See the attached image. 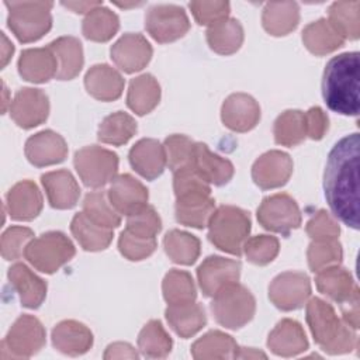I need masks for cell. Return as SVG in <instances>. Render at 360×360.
I'll use <instances>...</instances> for the list:
<instances>
[{
	"label": "cell",
	"instance_id": "cell-41",
	"mask_svg": "<svg viewBox=\"0 0 360 360\" xmlns=\"http://www.w3.org/2000/svg\"><path fill=\"white\" fill-rule=\"evenodd\" d=\"M274 141L283 146H295L307 138L305 112L300 110H287L281 112L273 125Z\"/></svg>",
	"mask_w": 360,
	"mask_h": 360
},
{
	"label": "cell",
	"instance_id": "cell-10",
	"mask_svg": "<svg viewBox=\"0 0 360 360\" xmlns=\"http://www.w3.org/2000/svg\"><path fill=\"white\" fill-rule=\"evenodd\" d=\"M257 221L264 229L287 236L300 228L301 211L291 195L277 193L263 198L257 208Z\"/></svg>",
	"mask_w": 360,
	"mask_h": 360
},
{
	"label": "cell",
	"instance_id": "cell-16",
	"mask_svg": "<svg viewBox=\"0 0 360 360\" xmlns=\"http://www.w3.org/2000/svg\"><path fill=\"white\" fill-rule=\"evenodd\" d=\"M111 59L125 73L143 69L152 58V46L142 34H124L111 46Z\"/></svg>",
	"mask_w": 360,
	"mask_h": 360
},
{
	"label": "cell",
	"instance_id": "cell-52",
	"mask_svg": "<svg viewBox=\"0 0 360 360\" xmlns=\"http://www.w3.org/2000/svg\"><path fill=\"white\" fill-rule=\"evenodd\" d=\"M34 232L25 226H11L1 235V255L6 260L18 259L27 245L32 240Z\"/></svg>",
	"mask_w": 360,
	"mask_h": 360
},
{
	"label": "cell",
	"instance_id": "cell-12",
	"mask_svg": "<svg viewBox=\"0 0 360 360\" xmlns=\"http://www.w3.org/2000/svg\"><path fill=\"white\" fill-rule=\"evenodd\" d=\"M311 295L309 277L302 271H284L269 285V298L281 311H294L307 304Z\"/></svg>",
	"mask_w": 360,
	"mask_h": 360
},
{
	"label": "cell",
	"instance_id": "cell-60",
	"mask_svg": "<svg viewBox=\"0 0 360 360\" xmlns=\"http://www.w3.org/2000/svg\"><path fill=\"white\" fill-rule=\"evenodd\" d=\"M259 357L266 359L267 356L263 352L256 350L253 347H239V346L236 347V352L233 356V359H259Z\"/></svg>",
	"mask_w": 360,
	"mask_h": 360
},
{
	"label": "cell",
	"instance_id": "cell-13",
	"mask_svg": "<svg viewBox=\"0 0 360 360\" xmlns=\"http://www.w3.org/2000/svg\"><path fill=\"white\" fill-rule=\"evenodd\" d=\"M240 263L222 256H208L197 269V278L201 291L207 297H214L229 284L238 283L240 277Z\"/></svg>",
	"mask_w": 360,
	"mask_h": 360
},
{
	"label": "cell",
	"instance_id": "cell-43",
	"mask_svg": "<svg viewBox=\"0 0 360 360\" xmlns=\"http://www.w3.org/2000/svg\"><path fill=\"white\" fill-rule=\"evenodd\" d=\"M172 338L160 321H149L138 335V349L145 357L163 359L172 352Z\"/></svg>",
	"mask_w": 360,
	"mask_h": 360
},
{
	"label": "cell",
	"instance_id": "cell-2",
	"mask_svg": "<svg viewBox=\"0 0 360 360\" xmlns=\"http://www.w3.org/2000/svg\"><path fill=\"white\" fill-rule=\"evenodd\" d=\"M359 69L357 52L340 53L326 63L322 77V96L329 110L342 115L359 114Z\"/></svg>",
	"mask_w": 360,
	"mask_h": 360
},
{
	"label": "cell",
	"instance_id": "cell-17",
	"mask_svg": "<svg viewBox=\"0 0 360 360\" xmlns=\"http://www.w3.org/2000/svg\"><path fill=\"white\" fill-rule=\"evenodd\" d=\"M221 120L231 131L248 132L257 125L260 120V107L252 96L246 93H233L228 96L222 104Z\"/></svg>",
	"mask_w": 360,
	"mask_h": 360
},
{
	"label": "cell",
	"instance_id": "cell-21",
	"mask_svg": "<svg viewBox=\"0 0 360 360\" xmlns=\"http://www.w3.org/2000/svg\"><path fill=\"white\" fill-rule=\"evenodd\" d=\"M6 204L11 219L31 221L42 210V195L34 181L22 180L8 190Z\"/></svg>",
	"mask_w": 360,
	"mask_h": 360
},
{
	"label": "cell",
	"instance_id": "cell-59",
	"mask_svg": "<svg viewBox=\"0 0 360 360\" xmlns=\"http://www.w3.org/2000/svg\"><path fill=\"white\" fill-rule=\"evenodd\" d=\"M101 4H103L101 1H68V3L63 1L62 3V6L70 8L75 13H80V14H83V13L89 14L91 10H94L96 7H98Z\"/></svg>",
	"mask_w": 360,
	"mask_h": 360
},
{
	"label": "cell",
	"instance_id": "cell-37",
	"mask_svg": "<svg viewBox=\"0 0 360 360\" xmlns=\"http://www.w3.org/2000/svg\"><path fill=\"white\" fill-rule=\"evenodd\" d=\"M236 342L221 330H210L191 345V356L195 360L233 359Z\"/></svg>",
	"mask_w": 360,
	"mask_h": 360
},
{
	"label": "cell",
	"instance_id": "cell-19",
	"mask_svg": "<svg viewBox=\"0 0 360 360\" xmlns=\"http://www.w3.org/2000/svg\"><path fill=\"white\" fill-rule=\"evenodd\" d=\"M108 200L112 207L127 217L141 210L148 202L146 187L134 176L125 173L115 176L108 188Z\"/></svg>",
	"mask_w": 360,
	"mask_h": 360
},
{
	"label": "cell",
	"instance_id": "cell-31",
	"mask_svg": "<svg viewBox=\"0 0 360 360\" xmlns=\"http://www.w3.org/2000/svg\"><path fill=\"white\" fill-rule=\"evenodd\" d=\"M345 41L343 35L326 18L309 22L302 31V42L305 48L318 56L336 51Z\"/></svg>",
	"mask_w": 360,
	"mask_h": 360
},
{
	"label": "cell",
	"instance_id": "cell-45",
	"mask_svg": "<svg viewBox=\"0 0 360 360\" xmlns=\"http://www.w3.org/2000/svg\"><path fill=\"white\" fill-rule=\"evenodd\" d=\"M163 298L169 305L193 302L197 297L193 277L184 271L173 269L170 270L162 283Z\"/></svg>",
	"mask_w": 360,
	"mask_h": 360
},
{
	"label": "cell",
	"instance_id": "cell-47",
	"mask_svg": "<svg viewBox=\"0 0 360 360\" xmlns=\"http://www.w3.org/2000/svg\"><path fill=\"white\" fill-rule=\"evenodd\" d=\"M342 257L343 250L338 239L312 240L307 250L308 266L314 273L339 264L342 262Z\"/></svg>",
	"mask_w": 360,
	"mask_h": 360
},
{
	"label": "cell",
	"instance_id": "cell-48",
	"mask_svg": "<svg viewBox=\"0 0 360 360\" xmlns=\"http://www.w3.org/2000/svg\"><path fill=\"white\" fill-rule=\"evenodd\" d=\"M163 146L166 152V162L173 173L180 169L193 166L195 142L188 136L180 134L170 135L166 138Z\"/></svg>",
	"mask_w": 360,
	"mask_h": 360
},
{
	"label": "cell",
	"instance_id": "cell-33",
	"mask_svg": "<svg viewBox=\"0 0 360 360\" xmlns=\"http://www.w3.org/2000/svg\"><path fill=\"white\" fill-rule=\"evenodd\" d=\"M300 22V8L295 1L267 3L263 8V28L274 37H283L297 28Z\"/></svg>",
	"mask_w": 360,
	"mask_h": 360
},
{
	"label": "cell",
	"instance_id": "cell-29",
	"mask_svg": "<svg viewBox=\"0 0 360 360\" xmlns=\"http://www.w3.org/2000/svg\"><path fill=\"white\" fill-rule=\"evenodd\" d=\"M193 167L214 186H224L233 176V165L228 159L212 153L202 142H195Z\"/></svg>",
	"mask_w": 360,
	"mask_h": 360
},
{
	"label": "cell",
	"instance_id": "cell-30",
	"mask_svg": "<svg viewBox=\"0 0 360 360\" xmlns=\"http://www.w3.org/2000/svg\"><path fill=\"white\" fill-rule=\"evenodd\" d=\"M169 326L180 338H191L207 323L205 311L200 304L186 302L169 305L165 311Z\"/></svg>",
	"mask_w": 360,
	"mask_h": 360
},
{
	"label": "cell",
	"instance_id": "cell-50",
	"mask_svg": "<svg viewBox=\"0 0 360 360\" xmlns=\"http://www.w3.org/2000/svg\"><path fill=\"white\" fill-rule=\"evenodd\" d=\"M125 229L142 238H155L162 229V221L155 208L146 204L141 210L128 215Z\"/></svg>",
	"mask_w": 360,
	"mask_h": 360
},
{
	"label": "cell",
	"instance_id": "cell-4",
	"mask_svg": "<svg viewBox=\"0 0 360 360\" xmlns=\"http://www.w3.org/2000/svg\"><path fill=\"white\" fill-rule=\"evenodd\" d=\"M250 232L249 214L235 205L218 207L208 222V239L222 252L240 256Z\"/></svg>",
	"mask_w": 360,
	"mask_h": 360
},
{
	"label": "cell",
	"instance_id": "cell-18",
	"mask_svg": "<svg viewBox=\"0 0 360 360\" xmlns=\"http://www.w3.org/2000/svg\"><path fill=\"white\" fill-rule=\"evenodd\" d=\"M24 152L31 165L44 167L63 162L68 156V145L62 135L45 129L27 139Z\"/></svg>",
	"mask_w": 360,
	"mask_h": 360
},
{
	"label": "cell",
	"instance_id": "cell-58",
	"mask_svg": "<svg viewBox=\"0 0 360 360\" xmlns=\"http://www.w3.org/2000/svg\"><path fill=\"white\" fill-rule=\"evenodd\" d=\"M105 360H111V359H138L139 354L136 353V350L125 342H115L107 346L104 356Z\"/></svg>",
	"mask_w": 360,
	"mask_h": 360
},
{
	"label": "cell",
	"instance_id": "cell-24",
	"mask_svg": "<svg viewBox=\"0 0 360 360\" xmlns=\"http://www.w3.org/2000/svg\"><path fill=\"white\" fill-rule=\"evenodd\" d=\"M267 346L277 356L292 357L308 349V339L300 322L285 318L270 332Z\"/></svg>",
	"mask_w": 360,
	"mask_h": 360
},
{
	"label": "cell",
	"instance_id": "cell-53",
	"mask_svg": "<svg viewBox=\"0 0 360 360\" xmlns=\"http://www.w3.org/2000/svg\"><path fill=\"white\" fill-rule=\"evenodd\" d=\"M173 174V190L176 197L190 193H211L210 183L193 166L180 169Z\"/></svg>",
	"mask_w": 360,
	"mask_h": 360
},
{
	"label": "cell",
	"instance_id": "cell-42",
	"mask_svg": "<svg viewBox=\"0 0 360 360\" xmlns=\"http://www.w3.org/2000/svg\"><path fill=\"white\" fill-rule=\"evenodd\" d=\"M135 132H136L135 120L124 111H117L107 115L101 121L98 127L97 138L103 143L120 146L127 143L135 135Z\"/></svg>",
	"mask_w": 360,
	"mask_h": 360
},
{
	"label": "cell",
	"instance_id": "cell-55",
	"mask_svg": "<svg viewBox=\"0 0 360 360\" xmlns=\"http://www.w3.org/2000/svg\"><path fill=\"white\" fill-rule=\"evenodd\" d=\"M305 231L312 240L338 239V236L340 233V228H339L338 222L326 210H319L307 222Z\"/></svg>",
	"mask_w": 360,
	"mask_h": 360
},
{
	"label": "cell",
	"instance_id": "cell-3",
	"mask_svg": "<svg viewBox=\"0 0 360 360\" xmlns=\"http://www.w3.org/2000/svg\"><path fill=\"white\" fill-rule=\"evenodd\" d=\"M307 323L315 343L328 354L349 353L357 346L356 329L339 319L333 307L318 297L307 304Z\"/></svg>",
	"mask_w": 360,
	"mask_h": 360
},
{
	"label": "cell",
	"instance_id": "cell-1",
	"mask_svg": "<svg viewBox=\"0 0 360 360\" xmlns=\"http://www.w3.org/2000/svg\"><path fill=\"white\" fill-rule=\"evenodd\" d=\"M359 134H350L329 152L323 188L333 215L345 225L359 228Z\"/></svg>",
	"mask_w": 360,
	"mask_h": 360
},
{
	"label": "cell",
	"instance_id": "cell-7",
	"mask_svg": "<svg viewBox=\"0 0 360 360\" xmlns=\"http://www.w3.org/2000/svg\"><path fill=\"white\" fill-rule=\"evenodd\" d=\"M76 249L72 240L59 231H49L32 239L25 250V259L39 271L52 274L72 260Z\"/></svg>",
	"mask_w": 360,
	"mask_h": 360
},
{
	"label": "cell",
	"instance_id": "cell-15",
	"mask_svg": "<svg viewBox=\"0 0 360 360\" xmlns=\"http://www.w3.org/2000/svg\"><path fill=\"white\" fill-rule=\"evenodd\" d=\"M292 159L281 150H269L259 156L252 166V179L263 190L284 186L292 174Z\"/></svg>",
	"mask_w": 360,
	"mask_h": 360
},
{
	"label": "cell",
	"instance_id": "cell-44",
	"mask_svg": "<svg viewBox=\"0 0 360 360\" xmlns=\"http://www.w3.org/2000/svg\"><path fill=\"white\" fill-rule=\"evenodd\" d=\"M360 1H335L329 6L328 21L345 39H357L360 35Z\"/></svg>",
	"mask_w": 360,
	"mask_h": 360
},
{
	"label": "cell",
	"instance_id": "cell-38",
	"mask_svg": "<svg viewBox=\"0 0 360 360\" xmlns=\"http://www.w3.org/2000/svg\"><path fill=\"white\" fill-rule=\"evenodd\" d=\"M210 48L219 55L235 53L243 42V28L235 18H226L207 30Z\"/></svg>",
	"mask_w": 360,
	"mask_h": 360
},
{
	"label": "cell",
	"instance_id": "cell-35",
	"mask_svg": "<svg viewBox=\"0 0 360 360\" xmlns=\"http://www.w3.org/2000/svg\"><path fill=\"white\" fill-rule=\"evenodd\" d=\"M315 284L319 292L339 304L346 301L357 287L349 270L339 264L316 271Z\"/></svg>",
	"mask_w": 360,
	"mask_h": 360
},
{
	"label": "cell",
	"instance_id": "cell-46",
	"mask_svg": "<svg viewBox=\"0 0 360 360\" xmlns=\"http://www.w3.org/2000/svg\"><path fill=\"white\" fill-rule=\"evenodd\" d=\"M83 212L96 224L114 229L121 224V214L112 207L104 191H91L84 197Z\"/></svg>",
	"mask_w": 360,
	"mask_h": 360
},
{
	"label": "cell",
	"instance_id": "cell-57",
	"mask_svg": "<svg viewBox=\"0 0 360 360\" xmlns=\"http://www.w3.org/2000/svg\"><path fill=\"white\" fill-rule=\"evenodd\" d=\"M340 311L343 322H346L353 329H359L360 325V315H359V287L352 292V295L340 302Z\"/></svg>",
	"mask_w": 360,
	"mask_h": 360
},
{
	"label": "cell",
	"instance_id": "cell-56",
	"mask_svg": "<svg viewBox=\"0 0 360 360\" xmlns=\"http://www.w3.org/2000/svg\"><path fill=\"white\" fill-rule=\"evenodd\" d=\"M305 124H307V136L319 141L328 131L329 120L321 107H311L305 112Z\"/></svg>",
	"mask_w": 360,
	"mask_h": 360
},
{
	"label": "cell",
	"instance_id": "cell-11",
	"mask_svg": "<svg viewBox=\"0 0 360 360\" xmlns=\"http://www.w3.org/2000/svg\"><path fill=\"white\" fill-rule=\"evenodd\" d=\"M145 28L159 44L173 42L187 34L190 21L186 11L174 4H158L148 10Z\"/></svg>",
	"mask_w": 360,
	"mask_h": 360
},
{
	"label": "cell",
	"instance_id": "cell-54",
	"mask_svg": "<svg viewBox=\"0 0 360 360\" xmlns=\"http://www.w3.org/2000/svg\"><path fill=\"white\" fill-rule=\"evenodd\" d=\"M190 10L200 25L211 27L226 20L231 7L228 1H191Z\"/></svg>",
	"mask_w": 360,
	"mask_h": 360
},
{
	"label": "cell",
	"instance_id": "cell-32",
	"mask_svg": "<svg viewBox=\"0 0 360 360\" xmlns=\"http://www.w3.org/2000/svg\"><path fill=\"white\" fill-rule=\"evenodd\" d=\"M49 48L52 49L58 62L56 79H75L80 73L84 62L80 41L75 37H59L49 44Z\"/></svg>",
	"mask_w": 360,
	"mask_h": 360
},
{
	"label": "cell",
	"instance_id": "cell-49",
	"mask_svg": "<svg viewBox=\"0 0 360 360\" xmlns=\"http://www.w3.org/2000/svg\"><path fill=\"white\" fill-rule=\"evenodd\" d=\"M280 250V243L276 236L257 235L248 239L243 245V252L246 259L256 264L264 266L276 259Z\"/></svg>",
	"mask_w": 360,
	"mask_h": 360
},
{
	"label": "cell",
	"instance_id": "cell-28",
	"mask_svg": "<svg viewBox=\"0 0 360 360\" xmlns=\"http://www.w3.org/2000/svg\"><path fill=\"white\" fill-rule=\"evenodd\" d=\"M124 79L114 68L98 63L91 66L84 76V86L90 96L100 101H114L124 90Z\"/></svg>",
	"mask_w": 360,
	"mask_h": 360
},
{
	"label": "cell",
	"instance_id": "cell-27",
	"mask_svg": "<svg viewBox=\"0 0 360 360\" xmlns=\"http://www.w3.org/2000/svg\"><path fill=\"white\" fill-rule=\"evenodd\" d=\"M18 72L22 79L32 83H45L58 73V62L49 46L31 48L21 52Z\"/></svg>",
	"mask_w": 360,
	"mask_h": 360
},
{
	"label": "cell",
	"instance_id": "cell-26",
	"mask_svg": "<svg viewBox=\"0 0 360 360\" xmlns=\"http://www.w3.org/2000/svg\"><path fill=\"white\" fill-rule=\"evenodd\" d=\"M8 280L18 294L22 307L35 309L46 297V283L31 271L25 264L15 263L8 269Z\"/></svg>",
	"mask_w": 360,
	"mask_h": 360
},
{
	"label": "cell",
	"instance_id": "cell-20",
	"mask_svg": "<svg viewBox=\"0 0 360 360\" xmlns=\"http://www.w3.org/2000/svg\"><path fill=\"white\" fill-rule=\"evenodd\" d=\"M129 163L146 180L159 177L166 166L165 146L152 138L139 139L129 150Z\"/></svg>",
	"mask_w": 360,
	"mask_h": 360
},
{
	"label": "cell",
	"instance_id": "cell-14",
	"mask_svg": "<svg viewBox=\"0 0 360 360\" xmlns=\"http://www.w3.org/2000/svg\"><path fill=\"white\" fill-rule=\"evenodd\" d=\"M49 114V100L48 96L39 90L32 87L20 89L11 104H10V115L14 122L25 129L34 128L46 121Z\"/></svg>",
	"mask_w": 360,
	"mask_h": 360
},
{
	"label": "cell",
	"instance_id": "cell-25",
	"mask_svg": "<svg viewBox=\"0 0 360 360\" xmlns=\"http://www.w3.org/2000/svg\"><path fill=\"white\" fill-rule=\"evenodd\" d=\"M51 207L56 210H69L76 205L80 197V187L69 170L48 172L41 176Z\"/></svg>",
	"mask_w": 360,
	"mask_h": 360
},
{
	"label": "cell",
	"instance_id": "cell-8",
	"mask_svg": "<svg viewBox=\"0 0 360 360\" xmlns=\"http://www.w3.org/2000/svg\"><path fill=\"white\" fill-rule=\"evenodd\" d=\"M73 165L79 177L87 187L100 188L115 177L118 156L112 150L90 145L75 153Z\"/></svg>",
	"mask_w": 360,
	"mask_h": 360
},
{
	"label": "cell",
	"instance_id": "cell-34",
	"mask_svg": "<svg viewBox=\"0 0 360 360\" xmlns=\"http://www.w3.org/2000/svg\"><path fill=\"white\" fill-rule=\"evenodd\" d=\"M70 231L79 245L89 252L107 249L114 236L112 229L93 222L83 211L73 217L70 222Z\"/></svg>",
	"mask_w": 360,
	"mask_h": 360
},
{
	"label": "cell",
	"instance_id": "cell-51",
	"mask_svg": "<svg viewBox=\"0 0 360 360\" xmlns=\"http://www.w3.org/2000/svg\"><path fill=\"white\" fill-rule=\"evenodd\" d=\"M118 249L124 257L138 262L150 256L156 249V238H142L124 229L118 239Z\"/></svg>",
	"mask_w": 360,
	"mask_h": 360
},
{
	"label": "cell",
	"instance_id": "cell-36",
	"mask_svg": "<svg viewBox=\"0 0 360 360\" xmlns=\"http://www.w3.org/2000/svg\"><path fill=\"white\" fill-rule=\"evenodd\" d=\"M160 100V86L158 80L149 75H141L129 82L127 105L136 114L145 115L150 112Z\"/></svg>",
	"mask_w": 360,
	"mask_h": 360
},
{
	"label": "cell",
	"instance_id": "cell-61",
	"mask_svg": "<svg viewBox=\"0 0 360 360\" xmlns=\"http://www.w3.org/2000/svg\"><path fill=\"white\" fill-rule=\"evenodd\" d=\"M1 38H3V56H1V66H6V65H7V62L10 60L11 55H13V52H14V46H13V44L7 39V37H6L4 34L1 35Z\"/></svg>",
	"mask_w": 360,
	"mask_h": 360
},
{
	"label": "cell",
	"instance_id": "cell-5",
	"mask_svg": "<svg viewBox=\"0 0 360 360\" xmlns=\"http://www.w3.org/2000/svg\"><path fill=\"white\" fill-rule=\"evenodd\" d=\"M8 28L20 42H34L52 27L51 1H6Z\"/></svg>",
	"mask_w": 360,
	"mask_h": 360
},
{
	"label": "cell",
	"instance_id": "cell-9",
	"mask_svg": "<svg viewBox=\"0 0 360 360\" xmlns=\"http://www.w3.org/2000/svg\"><path fill=\"white\" fill-rule=\"evenodd\" d=\"M46 342L42 323L32 315H21L1 342V359H27L38 353Z\"/></svg>",
	"mask_w": 360,
	"mask_h": 360
},
{
	"label": "cell",
	"instance_id": "cell-39",
	"mask_svg": "<svg viewBox=\"0 0 360 360\" xmlns=\"http://www.w3.org/2000/svg\"><path fill=\"white\" fill-rule=\"evenodd\" d=\"M163 248L172 262L190 266L198 259L201 245L194 235L180 229H172L165 235Z\"/></svg>",
	"mask_w": 360,
	"mask_h": 360
},
{
	"label": "cell",
	"instance_id": "cell-22",
	"mask_svg": "<svg viewBox=\"0 0 360 360\" xmlns=\"http://www.w3.org/2000/svg\"><path fill=\"white\" fill-rule=\"evenodd\" d=\"M174 211L176 219L181 225L202 229L215 211V201L211 193H190L176 197Z\"/></svg>",
	"mask_w": 360,
	"mask_h": 360
},
{
	"label": "cell",
	"instance_id": "cell-6",
	"mask_svg": "<svg viewBox=\"0 0 360 360\" xmlns=\"http://www.w3.org/2000/svg\"><path fill=\"white\" fill-rule=\"evenodd\" d=\"M256 301L252 292L242 284L233 283L218 291L211 301V312L215 321L228 329H239L252 321Z\"/></svg>",
	"mask_w": 360,
	"mask_h": 360
},
{
	"label": "cell",
	"instance_id": "cell-23",
	"mask_svg": "<svg viewBox=\"0 0 360 360\" xmlns=\"http://www.w3.org/2000/svg\"><path fill=\"white\" fill-rule=\"evenodd\" d=\"M52 345L56 350L68 356H80L93 346V333L82 322L68 319L59 322L52 329Z\"/></svg>",
	"mask_w": 360,
	"mask_h": 360
},
{
	"label": "cell",
	"instance_id": "cell-40",
	"mask_svg": "<svg viewBox=\"0 0 360 360\" xmlns=\"http://www.w3.org/2000/svg\"><path fill=\"white\" fill-rule=\"evenodd\" d=\"M118 28L120 20L117 14L107 7H103V4L86 14L82 24L83 35L94 42H105L111 39Z\"/></svg>",
	"mask_w": 360,
	"mask_h": 360
}]
</instances>
